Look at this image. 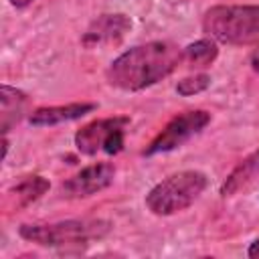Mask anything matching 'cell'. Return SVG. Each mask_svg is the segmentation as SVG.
I'll list each match as a JSON object with an SVG mask.
<instances>
[{
    "label": "cell",
    "instance_id": "6da1fadb",
    "mask_svg": "<svg viewBox=\"0 0 259 259\" xmlns=\"http://www.w3.org/2000/svg\"><path fill=\"white\" fill-rule=\"evenodd\" d=\"M182 61V51L174 42L152 40L125 51L111 61L105 77L109 85L121 91H140L174 73Z\"/></svg>",
    "mask_w": 259,
    "mask_h": 259
},
{
    "label": "cell",
    "instance_id": "7a4b0ae2",
    "mask_svg": "<svg viewBox=\"0 0 259 259\" xmlns=\"http://www.w3.org/2000/svg\"><path fill=\"white\" fill-rule=\"evenodd\" d=\"M202 28L225 45L259 47V6H214L206 10Z\"/></svg>",
    "mask_w": 259,
    "mask_h": 259
},
{
    "label": "cell",
    "instance_id": "3957f363",
    "mask_svg": "<svg viewBox=\"0 0 259 259\" xmlns=\"http://www.w3.org/2000/svg\"><path fill=\"white\" fill-rule=\"evenodd\" d=\"M208 178L198 170L176 172L158 182L146 196V206L158 217H170L188 208L206 188Z\"/></svg>",
    "mask_w": 259,
    "mask_h": 259
},
{
    "label": "cell",
    "instance_id": "277c9868",
    "mask_svg": "<svg viewBox=\"0 0 259 259\" xmlns=\"http://www.w3.org/2000/svg\"><path fill=\"white\" fill-rule=\"evenodd\" d=\"M20 237L40 247H79L91 239H99L107 233V223L101 221H61V223H34L18 229Z\"/></svg>",
    "mask_w": 259,
    "mask_h": 259
},
{
    "label": "cell",
    "instance_id": "5b68a950",
    "mask_svg": "<svg viewBox=\"0 0 259 259\" xmlns=\"http://www.w3.org/2000/svg\"><path fill=\"white\" fill-rule=\"evenodd\" d=\"M130 125V117H109L87 123L75 134V146L85 156H95L97 152L119 154L123 148L125 127Z\"/></svg>",
    "mask_w": 259,
    "mask_h": 259
},
{
    "label": "cell",
    "instance_id": "8992f818",
    "mask_svg": "<svg viewBox=\"0 0 259 259\" xmlns=\"http://www.w3.org/2000/svg\"><path fill=\"white\" fill-rule=\"evenodd\" d=\"M208 123H210V113L208 111H204V109L184 111V113L172 117L164 125V130L146 146V150L142 154L144 156H154V154L176 150L184 142H188L192 136H196L198 132H202Z\"/></svg>",
    "mask_w": 259,
    "mask_h": 259
},
{
    "label": "cell",
    "instance_id": "52a82bcc",
    "mask_svg": "<svg viewBox=\"0 0 259 259\" xmlns=\"http://www.w3.org/2000/svg\"><path fill=\"white\" fill-rule=\"evenodd\" d=\"M113 176H115L113 164L97 162V164H91V166L83 168L75 176H71L61 186V192L67 198H85V196H91V194H97V192L105 190L113 182Z\"/></svg>",
    "mask_w": 259,
    "mask_h": 259
},
{
    "label": "cell",
    "instance_id": "ba28073f",
    "mask_svg": "<svg viewBox=\"0 0 259 259\" xmlns=\"http://www.w3.org/2000/svg\"><path fill=\"white\" fill-rule=\"evenodd\" d=\"M132 28V20L125 16V14H101L97 16L89 28L85 30L81 42L87 47V49H95V47H115L119 45L125 34L130 32Z\"/></svg>",
    "mask_w": 259,
    "mask_h": 259
},
{
    "label": "cell",
    "instance_id": "9c48e42d",
    "mask_svg": "<svg viewBox=\"0 0 259 259\" xmlns=\"http://www.w3.org/2000/svg\"><path fill=\"white\" fill-rule=\"evenodd\" d=\"M259 184V150L253 152L251 156H247L243 162H239L233 172L227 176V180L221 186V194L227 196H235V194H245L247 190L255 188Z\"/></svg>",
    "mask_w": 259,
    "mask_h": 259
},
{
    "label": "cell",
    "instance_id": "30bf717a",
    "mask_svg": "<svg viewBox=\"0 0 259 259\" xmlns=\"http://www.w3.org/2000/svg\"><path fill=\"white\" fill-rule=\"evenodd\" d=\"M97 105L93 103H69V105H53V107H40L30 113L28 121L36 127L40 125H57L65 121H73L83 117L85 113L93 111Z\"/></svg>",
    "mask_w": 259,
    "mask_h": 259
},
{
    "label": "cell",
    "instance_id": "8fae6325",
    "mask_svg": "<svg viewBox=\"0 0 259 259\" xmlns=\"http://www.w3.org/2000/svg\"><path fill=\"white\" fill-rule=\"evenodd\" d=\"M26 95L10 85L0 87V130L6 136L12 125H16L26 109Z\"/></svg>",
    "mask_w": 259,
    "mask_h": 259
},
{
    "label": "cell",
    "instance_id": "7c38bea8",
    "mask_svg": "<svg viewBox=\"0 0 259 259\" xmlns=\"http://www.w3.org/2000/svg\"><path fill=\"white\" fill-rule=\"evenodd\" d=\"M51 188L49 180L42 178V176H26L22 178L14 188H10L8 192V198H10V204L12 208H24L28 204H32L34 200H38L47 190Z\"/></svg>",
    "mask_w": 259,
    "mask_h": 259
},
{
    "label": "cell",
    "instance_id": "4fadbf2b",
    "mask_svg": "<svg viewBox=\"0 0 259 259\" xmlns=\"http://www.w3.org/2000/svg\"><path fill=\"white\" fill-rule=\"evenodd\" d=\"M219 55V49H217V42L210 40V38H202V40H196L188 47H184L182 51V57L184 61L194 67V69H204L208 67Z\"/></svg>",
    "mask_w": 259,
    "mask_h": 259
},
{
    "label": "cell",
    "instance_id": "5bb4252c",
    "mask_svg": "<svg viewBox=\"0 0 259 259\" xmlns=\"http://www.w3.org/2000/svg\"><path fill=\"white\" fill-rule=\"evenodd\" d=\"M208 85H210V77L204 75V73H198V75H190V77L180 79L178 85H176V91L180 95L188 97V95H196V93L204 91Z\"/></svg>",
    "mask_w": 259,
    "mask_h": 259
},
{
    "label": "cell",
    "instance_id": "9a60e30c",
    "mask_svg": "<svg viewBox=\"0 0 259 259\" xmlns=\"http://www.w3.org/2000/svg\"><path fill=\"white\" fill-rule=\"evenodd\" d=\"M249 63H251L253 71H255V73H259V47H255V51L251 53V59H249Z\"/></svg>",
    "mask_w": 259,
    "mask_h": 259
},
{
    "label": "cell",
    "instance_id": "2e32d148",
    "mask_svg": "<svg viewBox=\"0 0 259 259\" xmlns=\"http://www.w3.org/2000/svg\"><path fill=\"white\" fill-rule=\"evenodd\" d=\"M247 255L253 257V259H259V239L255 243H251V247L247 249Z\"/></svg>",
    "mask_w": 259,
    "mask_h": 259
},
{
    "label": "cell",
    "instance_id": "e0dca14e",
    "mask_svg": "<svg viewBox=\"0 0 259 259\" xmlns=\"http://www.w3.org/2000/svg\"><path fill=\"white\" fill-rule=\"evenodd\" d=\"M32 0H10V4L12 6H16V8H24V6H28Z\"/></svg>",
    "mask_w": 259,
    "mask_h": 259
}]
</instances>
